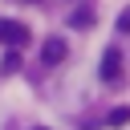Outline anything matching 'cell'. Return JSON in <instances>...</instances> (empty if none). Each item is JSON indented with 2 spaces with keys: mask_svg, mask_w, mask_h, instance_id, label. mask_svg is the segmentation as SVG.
<instances>
[{
  "mask_svg": "<svg viewBox=\"0 0 130 130\" xmlns=\"http://www.w3.org/2000/svg\"><path fill=\"white\" fill-rule=\"evenodd\" d=\"M0 45H8V49L28 45V28H24L20 20H4V16H0Z\"/></svg>",
  "mask_w": 130,
  "mask_h": 130,
  "instance_id": "1",
  "label": "cell"
},
{
  "mask_svg": "<svg viewBox=\"0 0 130 130\" xmlns=\"http://www.w3.org/2000/svg\"><path fill=\"white\" fill-rule=\"evenodd\" d=\"M118 77H122V53L110 45L102 53V81H118Z\"/></svg>",
  "mask_w": 130,
  "mask_h": 130,
  "instance_id": "2",
  "label": "cell"
},
{
  "mask_svg": "<svg viewBox=\"0 0 130 130\" xmlns=\"http://www.w3.org/2000/svg\"><path fill=\"white\" fill-rule=\"evenodd\" d=\"M41 57H45V65H61V61H65V41H61V37H49V41L41 45Z\"/></svg>",
  "mask_w": 130,
  "mask_h": 130,
  "instance_id": "3",
  "label": "cell"
},
{
  "mask_svg": "<svg viewBox=\"0 0 130 130\" xmlns=\"http://www.w3.org/2000/svg\"><path fill=\"white\" fill-rule=\"evenodd\" d=\"M130 122V106H118V110H110V126H126Z\"/></svg>",
  "mask_w": 130,
  "mask_h": 130,
  "instance_id": "4",
  "label": "cell"
},
{
  "mask_svg": "<svg viewBox=\"0 0 130 130\" xmlns=\"http://www.w3.org/2000/svg\"><path fill=\"white\" fill-rule=\"evenodd\" d=\"M0 69H4V73H16V69H20V53L12 49V53H8L4 61H0Z\"/></svg>",
  "mask_w": 130,
  "mask_h": 130,
  "instance_id": "5",
  "label": "cell"
},
{
  "mask_svg": "<svg viewBox=\"0 0 130 130\" xmlns=\"http://www.w3.org/2000/svg\"><path fill=\"white\" fill-rule=\"evenodd\" d=\"M73 24H93V12H89V8H77V12H73Z\"/></svg>",
  "mask_w": 130,
  "mask_h": 130,
  "instance_id": "6",
  "label": "cell"
},
{
  "mask_svg": "<svg viewBox=\"0 0 130 130\" xmlns=\"http://www.w3.org/2000/svg\"><path fill=\"white\" fill-rule=\"evenodd\" d=\"M118 28H122V32H130V8H126V12L118 16Z\"/></svg>",
  "mask_w": 130,
  "mask_h": 130,
  "instance_id": "7",
  "label": "cell"
},
{
  "mask_svg": "<svg viewBox=\"0 0 130 130\" xmlns=\"http://www.w3.org/2000/svg\"><path fill=\"white\" fill-rule=\"evenodd\" d=\"M37 130H45V126H37Z\"/></svg>",
  "mask_w": 130,
  "mask_h": 130,
  "instance_id": "8",
  "label": "cell"
}]
</instances>
